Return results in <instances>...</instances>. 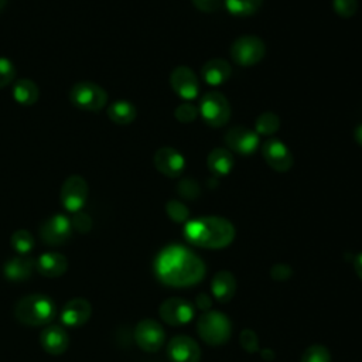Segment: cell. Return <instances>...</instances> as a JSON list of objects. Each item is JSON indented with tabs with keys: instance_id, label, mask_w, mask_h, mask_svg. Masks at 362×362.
Listing matches in <instances>:
<instances>
[{
	"instance_id": "cell-40",
	"label": "cell",
	"mask_w": 362,
	"mask_h": 362,
	"mask_svg": "<svg viewBox=\"0 0 362 362\" xmlns=\"http://www.w3.org/2000/svg\"><path fill=\"white\" fill-rule=\"evenodd\" d=\"M354 266H355V272H356V274H358V276H359V279L362 280V253H359V255L356 256Z\"/></svg>"
},
{
	"instance_id": "cell-26",
	"label": "cell",
	"mask_w": 362,
	"mask_h": 362,
	"mask_svg": "<svg viewBox=\"0 0 362 362\" xmlns=\"http://www.w3.org/2000/svg\"><path fill=\"white\" fill-rule=\"evenodd\" d=\"M263 0H225L228 11L236 17H249L262 7Z\"/></svg>"
},
{
	"instance_id": "cell-16",
	"label": "cell",
	"mask_w": 362,
	"mask_h": 362,
	"mask_svg": "<svg viewBox=\"0 0 362 362\" xmlns=\"http://www.w3.org/2000/svg\"><path fill=\"white\" fill-rule=\"evenodd\" d=\"M168 358L173 362H199V345L187 335L174 337L167 345Z\"/></svg>"
},
{
	"instance_id": "cell-18",
	"label": "cell",
	"mask_w": 362,
	"mask_h": 362,
	"mask_svg": "<svg viewBox=\"0 0 362 362\" xmlns=\"http://www.w3.org/2000/svg\"><path fill=\"white\" fill-rule=\"evenodd\" d=\"M40 342L47 354L61 355L69 346V337L64 327L48 324L40 334Z\"/></svg>"
},
{
	"instance_id": "cell-42",
	"label": "cell",
	"mask_w": 362,
	"mask_h": 362,
	"mask_svg": "<svg viewBox=\"0 0 362 362\" xmlns=\"http://www.w3.org/2000/svg\"><path fill=\"white\" fill-rule=\"evenodd\" d=\"M262 356H263L264 359H273V358H274L272 349H263V351H262Z\"/></svg>"
},
{
	"instance_id": "cell-6",
	"label": "cell",
	"mask_w": 362,
	"mask_h": 362,
	"mask_svg": "<svg viewBox=\"0 0 362 362\" xmlns=\"http://www.w3.org/2000/svg\"><path fill=\"white\" fill-rule=\"evenodd\" d=\"M69 100L78 109L98 112L105 107L107 93L95 82H78L69 89Z\"/></svg>"
},
{
	"instance_id": "cell-3",
	"label": "cell",
	"mask_w": 362,
	"mask_h": 362,
	"mask_svg": "<svg viewBox=\"0 0 362 362\" xmlns=\"http://www.w3.org/2000/svg\"><path fill=\"white\" fill-rule=\"evenodd\" d=\"M57 315V305L51 297L33 293L20 298L14 305V317L18 322L30 327H45Z\"/></svg>"
},
{
	"instance_id": "cell-33",
	"label": "cell",
	"mask_w": 362,
	"mask_h": 362,
	"mask_svg": "<svg viewBox=\"0 0 362 362\" xmlns=\"http://www.w3.org/2000/svg\"><path fill=\"white\" fill-rule=\"evenodd\" d=\"M198 115H199L198 109L191 103H181L174 112L175 119L181 123H191L197 119Z\"/></svg>"
},
{
	"instance_id": "cell-24",
	"label": "cell",
	"mask_w": 362,
	"mask_h": 362,
	"mask_svg": "<svg viewBox=\"0 0 362 362\" xmlns=\"http://www.w3.org/2000/svg\"><path fill=\"white\" fill-rule=\"evenodd\" d=\"M107 116L113 123L129 124L136 119L137 110L129 100H116L107 107Z\"/></svg>"
},
{
	"instance_id": "cell-28",
	"label": "cell",
	"mask_w": 362,
	"mask_h": 362,
	"mask_svg": "<svg viewBox=\"0 0 362 362\" xmlns=\"http://www.w3.org/2000/svg\"><path fill=\"white\" fill-rule=\"evenodd\" d=\"M10 245L18 255L24 256L33 250L35 242L33 235L27 229H17L10 236Z\"/></svg>"
},
{
	"instance_id": "cell-8",
	"label": "cell",
	"mask_w": 362,
	"mask_h": 362,
	"mask_svg": "<svg viewBox=\"0 0 362 362\" xmlns=\"http://www.w3.org/2000/svg\"><path fill=\"white\" fill-rule=\"evenodd\" d=\"M71 219L64 214H55L47 218L38 229L40 238L44 243L49 246H59L69 240L72 235Z\"/></svg>"
},
{
	"instance_id": "cell-15",
	"label": "cell",
	"mask_w": 362,
	"mask_h": 362,
	"mask_svg": "<svg viewBox=\"0 0 362 362\" xmlns=\"http://www.w3.org/2000/svg\"><path fill=\"white\" fill-rule=\"evenodd\" d=\"M153 163H154V167L163 175H167L170 178L181 175L185 168V160H184L182 154L173 147L158 148L154 153Z\"/></svg>"
},
{
	"instance_id": "cell-17",
	"label": "cell",
	"mask_w": 362,
	"mask_h": 362,
	"mask_svg": "<svg viewBox=\"0 0 362 362\" xmlns=\"http://www.w3.org/2000/svg\"><path fill=\"white\" fill-rule=\"evenodd\" d=\"M92 315V305L88 300L76 297L69 300L61 311V321L65 327L76 328L88 322Z\"/></svg>"
},
{
	"instance_id": "cell-9",
	"label": "cell",
	"mask_w": 362,
	"mask_h": 362,
	"mask_svg": "<svg viewBox=\"0 0 362 362\" xmlns=\"http://www.w3.org/2000/svg\"><path fill=\"white\" fill-rule=\"evenodd\" d=\"M61 204L62 206L72 214L79 212L88 198V184L81 175L68 177L61 187Z\"/></svg>"
},
{
	"instance_id": "cell-7",
	"label": "cell",
	"mask_w": 362,
	"mask_h": 362,
	"mask_svg": "<svg viewBox=\"0 0 362 362\" xmlns=\"http://www.w3.org/2000/svg\"><path fill=\"white\" fill-rule=\"evenodd\" d=\"M266 54L264 42L256 35H242L230 47V58L240 66H252L263 59Z\"/></svg>"
},
{
	"instance_id": "cell-5",
	"label": "cell",
	"mask_w": 362,
	"mask_h": 362,
	"mask_svg": "<svg viewBox=\"0 0 362 362\" xmlns=\"http://www.w3.org/2000/svg\"><path fill=\"white\" fill-rule=\"evenodd\" d=\"M198 112L202 120L211 127L225 126L230 117V106L228 99L225 95L216 90L206 92L201 98Z\"/></svg>"
},
{
	"instance_id": "cell-43",
	"label": "cell",
	"mask_w": 362,
	"mask_h": 362,
	"mask_svg": "<svg viewBox=\"0 0 362 362\" xmlns=\"http://www.w3.org/2000/svg\"><path fill=\"white\" fill-rule=\"evenodd\" d=\"M6 4H7V0H0V13L4 10Z\"/></svg>"
},
{
	"instance_id": "cell-27",
	"label": "cell",
	"mask_w": 362,
	"mask_h": 362,
	"mask_svg": "<svg viewBox=\"0 0 362 362\" xmlns=\"http://www.w3.org/2000/svg\"><path fill=\"white\" fill-rule=\"evenodd\" d=\"M280 127V119L273 112H264L257 116L255 122V132L259 136H272Z\"/></svg>"
},
{
	"instance_id": "cell-25",
	"label": "cell",
	"mask_w": 362,
	"mask_h": 362,
	"mask_svg": "<svg viewBox=\"0 0 362 362\" xmlns=\"http://www.w3.org/2000/svg\"><path fill=\"white\" fill-rule=\"evenodd\" d=\"M11 92H13V98L16 99V102H18L20 105H25V106L35 103L40 96L38 86L35 85V82H33L30 79L17 81L14 83Z\"/></svg>"
},
{
	"instance_id": "cell-41",
	"label": "cell",
	"mask_w": 362,
	"mask_h": 362,
	"mask_svg": "<svg viewBox=\"0 0 362 362\" xmlns=\"http://www.w3.org/2000/svg\"><path fill=\"white\" fill-rule=\"evenodd\" d=\"M354 137L356 140V143L359 146H362V124H359L356 129H355V133H354Z\"/></svg>"
},
{
	"instance_id": "cell-14",
	"label": "cell",
	"mask_w": 362,
	"mask_h": 362,
	"mask_svg": "<svg viewBox=\"0 0 362 362\" xmlns=\"http://www.w3.org/2000/svg\"><path fill=\"white\" fill-rule=\"evenodd\" d=\"M173 90L185 100H192L198 96L199 83L195 72L188 66H177L170 75Z\"/></svg>"
},
{
	"instance_id": "cell-29",
	"label": "cell",
	"mask_w": 362,
	"mask_h": 362,
	"mask_svg": "<svg viewBox=\"0 0 362 362\" xmlns=\"http://www.w3.org/2000/svg\"><path fill=\"white\" fill-rule=\"evenodd\" d=\"M300 362H331V355L325 346L311 345L303 352Z\"/></svg>"
},
{
	"instance_id": "cell-10",
	"label": "cell",
	"mask_w": 362,
	"mask_h": 362,
	"mask_svg": "<svg viewBox=\"0 0 362 362\" xmlns=\"http://www.w3.org/2000/svg\"><path fill=\"white\" fill-rule=\"evenodd\" d=\"M134 339L140 349L146 352L158 351L165 339V332L156 320L144 318L137 322L134 328Z\"/></svg>"
},
{
	"instance_id": "cell-30",
	"label": "cell",
	"mask_w": 362,
	"mask_h": 362,
	"mask_svg": "<svg viewBox=\"0 0 362 362\" xmlns=\"http://www.w3.org/2000/svg\"><path fill=\"white\" fill-rule=\"evenodd\" d=\"M177 192L180 197L185 198V199H195L199 197L201 194V189H199V185L198 182L194 180V178H182L178 185H177Z\"/></svg>"
},
{
	"instance_id": "cell-36",
	"label": "cell",
	"mask_w": 362,
	"mask_h": 362,
	"mask_svg": "<svg viewBox=\"0 0 362 362\" xmlns=\"http://www.w3.org/2000/svg\"><path fill=\"white\" fill-rule=\"evenodd\" d=\"M72 223V229L81 232V233H86L90 230L92 228V219L89 215H86L85 212L79 211L76 214H74V218L71 219Z\"/></svg>"
},
{
	"instance_id": "cell-38",
	"label": "cell",
	"mask_w": 362,
	"mask_h": 362,
	"mask_svg": "<svg viewBox=\"0 0 362 362\" xmlns=\"http://www.w3.org/2000/svg\"><path fill=\"white\" fill-rule=\"evenodd\" d=\"M192 4L204 13H214L219 10V7L222 6V0H192Z\"/></svg>"
},
{
	"instance_id": "cell-39",
	"label": "cell",
	"mask_w": 362,
	"mask_h": 362,
	"mask_svg": "<svg viewBox=\"0 0 362 362\" xmlns=\"http://www.w3.org/2000/svg\"><path fill=\"white\" fill-rule=\"evenodd\" d=\"M195 303H197V307L201 308V310H204V311L211 307V298H209V296L205 294V293H201V294L197 297Z\"/></svg>"
},
{
	"instance_id": "cell-20",
	"label": "cell",
	"mask_w": 362,
	"mask_h": 362,
	"mask_svg": "<svg viewBox=\"0 0 362 362\" xmlns=\"http://www.w3.org/2000/svg\"><path fill=\"white\" fill-rule=\"evenodd\" d=\"M232 75V66L226 59L214 58L206 61L201 68L202 79L212 86L222 85L226 82Z\"/></svg>"
},
{
	"instance_id": "cell-23",
	"label": "cell",
	"mask_w": 362,
	"mask_h": 362,
	"mask_svg": "<svg viewBox=\"0 0 362 362\" xmlns=\"http://www.w3.org/2000/svg\"><path fill=\"white\" fill-rule=\"evenodd\" d=\"M206 164H208L209 171L214 175L223 177V175H228L233 168V156H232L230 150L216 147L208 154Z\"/></svg>"
},
{
	"instance_id": "cell-13",
	"label": "cell",
	"mask_w": 362,
	"mask_h": 362,
	"mask_svg": "<svg viewBox=\"0 0 362 362\" xmlns=\"http://www.w3.org/2000/svg\"><path fill=\"white\" fill-rule=\"evenodd\" d=\"M262 154L267 165L279 173H286L293 165V156L288 147L279 139H269L262 146Z\"/></svg>"
},
{
	"instance_id": "cell-2",
	"label": "cell",
	"mask_w": 362,
	"mask_h": 362,
	"mask_svg": "<svg viewBox=\"0 0 362 362\" xmlns=\"http://www.w3.org/2000/svg\"><path fill=\"white\" fill-rule=\"evenodd\" d=\"M184 236L194 246L221 249L232 243L235 228L222 216H201L185 222Z\"/></svg>"
},
{
	"instance_id": "cell-32",
	"label": "cell",
	"mask_w": 362,
	"mask_h": 362,
	"mask_svg": "<svg viewBox=\"0 0 362 362\" xmlns=\"http://www.w3.org/2000/svg\"><path fill=\"white\" fill-rule=\"evenodd\" d=\"M334 11L342 18H351L358 10V0H332Z\"/></svg>"
},
{
	"instance_id": "cell-34",
	"label": "cell",
	"mask_w": 362,
	"mask_h": 362,
	"mask_svg": "<svg viewBox=\"0 0 362 362\" xmlns=\"http://www.w3.org/2000/svg\"><path fill=\"white\" fill-rule=\"evenodd\" d=\"M239 342H240V346H242L245 351L250 352V354L260 351V349H259V339H257V335H256V332L252 331L250 328H246V329H243V331L240 332V335H239Z\"/></svg>"
},
{
	"instance_id": "cell-31",
	"label": "cell",
	"mask_w": 362,
	"mask_h": 362,
	"mask_svg": "<svg viewBox=\"0 0 362 362\" xmlns=\"http://www.w3.org/2000/svg\"><path fill=\"white\" fill-rule=\"evenodd\" d=\"M165 211H167V215L174 221V222H187L188 219V208L180 202V201H175V199H171L165 204Z\"/></svg>"
},
{
	"instance_id": "cell-1",
	"label": "cell",
	"mask_w": 362,
	"mask_h": 362,
	"mask_svg": "<svg viewBox=\"0 0 362 362\" xmlns=\"http://www.w3.org/2000/svg\"><path fill=\"white\" fill-rule=\"evenodd\" d=\"M154 273L167 286L189 287L204 279L205 264L189 249L181 245H170L157 255Z\"/></svg>"
},
{
	"instance_id": "cell-37",
	"label": "cell",
	"mask_w": 362,
	"mask_h": 362,
	"mask_svg": "<svg viewBox=\"0 0 362 362\" xmlns=\"http://www.w3.org/2000/svg\"><path fill=\"white\" fill-rule=\"evenodd\" d=\"M270 276L273 277V280L284 281L291 276V267L283 263H277L270 269Z\"/></svg>"
},
{
	"instance_id": "cell-12",
	"label": "cell",
	"mask_w": 362,
	"mask_h": 362,
	"mask_svg": "<svg viewBox=\"0 0 362 362\" xmlns=\"http://www.w3.org/2000/svg\"><path fill=\"white\" fill-rule=\"evenodd\" d=\"M158 314L164 322L173 327H180L187 322H189L194 317V307L189 301L180 298V297H171L161 303L158 308Z\"/></svg>"
},
{
	"instance_id": "cell-19",
	"label": "cell",
	"mask_w": 362,
	"mask_h": 362,
	"mask_svg": "<svg viewBox=\"0 0 362 362\" xmlns=\"http://www.w3.org/2000/svg\"><path fill=\"white\" fill-rule=\"evenodd\" d=\"M35 270L45 277L54 279L62 276L68 269V259L58 252H45L34 263Z\"/></svg>"
},
{
	"instance_id": "cell-4",
	"label": "cell",
	"mask_w": 362,
	"mask_h": 362,
	"mask_svg": "<svg viewBox=\"0 0 362 362\" xmlns=\"http://www.w3.org/2000/svg\"><path fill=\"white\" fill-rule=\"evenodd\" d=\"M197 332L209 345L225 344L232 332L229 318L219 311H205L197 322Z\"/></svg>"
},
{
	"instance_id": "cell-35",
	"label": "cell",
	"mask_w": 362,
	"mask_h": 362,
	"mask_svg": "<svg viewBox=\"0 0 362 362\" xmlns=\"http://www.w3.org/2000/svg\"><path fill=\"white\" fill-rule=\"evenodd\" d=\"M16 76V68L14 64L6 58L0 57V88L7 86Z\"/></svg>"
},
{
	"instance_id": "cell-21",
	"label": "cell",
	"mask_w": 362,
	"mask_h": 362,
	"mask_svg": "<svg viewBox=\"0 0 362 362\" xmlns=\"http://www.w3.org/2000/svg\"><path fill=\"white\" fill-rule=\"evenodd\" d=\"M211 291L221 303H228L236 291V279L228 270L218 272L211 281Z\"/></svg>"
},
{
	"instance_id": "cell-11",
	"label": "cell",
	"mask_w": 362,
	"mask_h": 362,
	"mask_svg": "<svg viewBox=\"0 0 362 362\" xmlns=\"http://www.w3.org/2000/svg\"><path fill=\"white\" fill-rule=\"evenodd\" d=\"M225 143L228 150L242 156L253 154L259 147V134L243 126H233L225 133Z\"/></svg>"
},
{
	"instance_id": "cell-22",
	"label": "cell",
	"mask_w": 362,
	"mask_h": 362,
	"mask_svg": "<svg viewBox=\"0 0 362 362\" xmlns=\"http://www.w3.org/2000/svg\"><path fill=\"white\" fill-rule=\"evenodd\" d=\"M34 263L31 259H25L23 256H16L8 259L3 266V274L8 281H24L27 280L34 269Z\"/></svg>"
}]
</instances>
